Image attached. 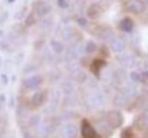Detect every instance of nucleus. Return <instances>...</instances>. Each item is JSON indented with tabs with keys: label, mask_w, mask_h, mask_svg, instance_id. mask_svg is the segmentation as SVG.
I'll return each mask as SVG.
<instances>
[{
	"label": "nucleus",
	"mask_w": 148,
	"mask_h": 138,
	"mask_svg": "<svg viewBox=\"0 0 148 138\" xmlns=\"http://www.w3.org/2000/svg\"><path fill=\"white\" fill-rule=\"evenodd\" d=\"M95 49H96V45L95 44V43H92V41H89L85 46V52L88 53H94Z\"/></svg>",
	"instance_id": "nucleus-13"
},
{
	"label": "nucleus",
	"mask_w": 148,
	"mask_h": 138,
	"mask_svg": "<svg viewBox=\"0 0 148 138\" xmlns=\"http://www.w3.org/2000/svg\"><path fill=\"white\" fill-rule=\"evenodd\" d=\"M35 22H36V20H35V17H34V14L32 13L29 14L28 17L26 18V20H25V25L27 27H31V26L34 25Z\"/></svg>",
	"instance_id": "nucleus-12"
},
{
	"label": "nucleus",
	"mask_w": 148,
	"mask_h": 138,
	"mask_svg": "<svg viewBox=\"0 0 148 138\" xmlns=\"http://www.w3.org/2000/svg\"><path fill=\"white\" fill-rule=\"evenodd\" d=\"M58 5L62 8H66L69 6V0H58Z\"/></svg>",
	"instance_id": "nucleus-15"
},
{
	"label": "nucleus",
	"mask_w": 148,
	"mask_h": 138,
	"mask_svg": "<svg viewBox=\"0 0 148 138\" xmlns=\"http://www.w3.org/2000/svg\"><path fill=\"white\" fill-rule=\"evenodd\" d=\"M41 84H42V78L39 76H31L29 78H27V79L23 80L22 82L23 87H25L26 89H37Z\"/></svg>",
	"instance_id": "nucleus-3"
},
{
	"label": "nucleus",
	"mask_w": 148,
	"mask_h": 138,
	"mask_svg": "<svg viewBox=\"0 0 148 138\" xmlns=\"http://www.w3.org/2000/svg\"><path fill=\"white\" fill-rule=\"evenodd\" d=\"M34 10L35 14H37L40 17H43L47 15L50 13V11L52 10V7L49 4L45 3L44 1H38L34 3Z\"/></svg>",
	"instance_id": "nucleus-1"
},
{
	"label": "nucleus",
	"mask_w": 148,
	"mask_h": 138,
	"mask_svg": "<svg viewBox=\"0 0 148 138\" xmlns=\"http://www.w3.org/2000/svg\"><path fill=\"white\" fill-rule=\"evenodd\" d=\"M13 2H15V0H8V3H9V4H11Z\"/></svg>",
	"instance_id": "nucleus-19"
},
{
	"label": "nucleus",
	"mask_w": 148,
	"mask_h": 138,
	"mask_svg": "<svg viewBox=\"0 0 148 138\" xmlns=\"http://www.w3.org/2000/svg\"><path fill=\"white\" fill-rule=\"evenodd\" d=\"M3 35V31L2 30H0V37H1Z\"/></svg>",
	"instance_id": "nucleus-21"
},
{
	"label": "nucleus",
	"mask_w": 148,
	"mask_h": 138,
	"mask_svg": "<svg viewBox=\"0 0 148 138\" xmlns=\"http://www.w3.org/2000/svg\"><path fill=\"white\" fill-rule=\"evenodd\" d=\"M8 11L3 12L1 15H0V25L6 22V20H8Z\"/></svg>",
	"instance_id": "nucleus-14"
},
{
	"label": "nucleus",
	"mask_w": 148,
	"mask_h": 138,
	"mask_svg": "<svg viewBox=\"0 0 148 138\" xmlns=\"http://www.w3.org/2000/svg\"><path fill=\"white\" fill-rule=\"evenodd\" d=\"M82 135L83 138H97V133L90 122L87 120H83L82 122Z\"/></svg>",
	"instance_id": "nucleus-2"
},
{
	"label": "nucleus",
	"mask_w": 148,
	"mask_h": 138,
	"mask_svg": "<svg viewBox=\"0 0 148 138\" xmlns=\"http://www.w3.org/2000/svg\"><path fill=\"white\" fill-rule=\"evenodd\" d=\"M51 47H52L53 51L56 53H61L63 49H64V46L63 44L60 43V41H51Z\"/></svg>",
	"instance_id": "nucleus-9"
},
{
	"label": "nucleus",
	"mask_w": 148,
	"mask_h": 138,
	"mask_svg": "<svg viewBox=\"0 0 148 138\" xmlns=\"http://www.w3.org/2000/svg\"><path fill=\"white\" fill-rule=\"evenodd\" d=\"M1 64H2V58L0 57V66H1Z\"/></svg>",
	"instance_id": "nucleus-20"
},
{
	"label": "nucleus",
	"mask_w": 148,
	"mask_h": 138,
	"mask_svg": "<svg viewBox=\"0 0 148 138\" xmlns=\"http://www.w3.org/2000/svg\"><path fill=\"white\" fill-rule=\"evenodd\" d=\"M0 79H1V81H2V83L4 85H7L8 83V76L6 75V74H2V75L0 76Z\"/></svg>",
	"instance_id": "nucleus-16"
},
{
	"label": "nucleus",
	"mask_w": 148,
	"mask_h": 138,
	"mask_svg": "<svg viewBox=\"0 0 148 138\" xmlns=\"http://www.w3.org/2000/svg\"><path fill=\"white\" fill-rule=\"evenodd\" d=\"M111 48H112V50L115 53H120L124 50V43L120 39L116 38V39L112 40Z\"/></svg>",
	"instance_id": "nucleus-7"
},
{
	"label": "nucleus",
	"mask_w": 148,
	"mask_h": 138,
	"mask_svg": "<svg viewBox=\"0 0 148 138\" xmlns=\"http://www.w3.org/2000/svg\"><path fill=\"white\" fill-rule=\"evenodd\" d=\"M127 7L129 9V11L138 14V13H141L143 10V8H145V5H143V2L139 1V0H132V1L128 3Z\"/></svg>",
	"instance_id": "nucleus-4"
},
{
	"label": "nucleus",
	"mask_w": 148,
	"mask_h": 138,
	"mask_svg": "<svg viewBox=\"0 0 148 138\" xmlns=\"http://www.w3.org/2000/svg\"><path fill=\"white\" fill-rule=\"evenodd\" d=\"M5 102H6V98L3 94H1L0 95V106H3Z\"/></svg>",
	"instance_id": "nucleus-18"
},
{
	"label": "nucleus",
	"mask_w": 148,
	"mask_h": 138,
	"mask_svg": "<svg viewBox=\"0 0 148 138\" xmlns=\"http://www.w3.org/2000/svg\"><path fill=\"white\" fill-rule=\"evenodd\" d=\"M44 99H45V94L43 92H37L32 98V105L38 107V106L42 105V103H43Z\"/></svg>",
	"instance_id": "nucleus-8"
},
{
	"label": "nucleus",
	"mask_w": 148,
	"mask_h": 138,
	"mask_svg": "<svg viewBox=\"0 0 148 138\" xmlns=\"http://www.w3.org/2000/svg\"><path fill=\"white\" fill-rule=\"evenodd\" d=\"M105 64V63L103 61H100V60H98V61H95L94 63H92V66H91V69H92V71L94 72L95 75H96V73L97 72H99L100 70V68L103 66Z\"/></svg>",
	"instance_id": "nucleus-11"
},
{
	"label": "nucleus",
	"mask_w": 148,
	"mask_h": 138,
	"mask_svg": "<svg viewBox=\"0 0 148 138\" xmlns=\"http://www.w3.org/2000/svg\"><path fill=\"white\" fill-rule=\"evenodd\" d=\"M119 28L123 31H131L133 29V21L129 18H125L119 22Z\"/></svg>",
	"instance_id": "nucleus-6"
},
{
	"label": "nucleus",
	"mask_w": 148,
	"mask_h": 138,
	"mask_svg": "<svg viewBox=\"0 0 148 138\" xmlns=\"http://www.w3.org/2000/svg\"><path fill=\"white\" fill-rule=\"evenodd\" d=\"M87 14L91 18H97L98 17L101 16L102 9L98 5H96V4L91 5V6L89 7V8H88V10H87Z\"/></svg>",
	"instance_id": "nucleus-5"
},
{
	"label": "nucleus",
	"mask_w": 148,
	"mask_h": 138,
	"mask_svg": "<svg viewBox=\"0 0 148 138\" xmlns=\"http://www.w3.org/2000/svg\"><path fill=\"white\" fill-rule=\"evenodd\" d=\"M0 48L2 50H7L8 48V44L6 41H1V43H0Z\"/></svg>",
	"instance_id": "nucleus-17"
},
{
	"label": "nucleus",
	"mask_w": 148,
	"mask_h": 138,
	"mask_svg": "<svg viewBox=\"0 0 148 138\" xmlns=\"http://www.w3.org/2000/svg\"><path fill=\"white\" fill-rule=\"evenodd\" d=\"M120 61L125 64H132L134 61V58L131 53H124L120 57Z\"/></svg>",
	"instance_id": "nucleus-10"
}]
</instances>
